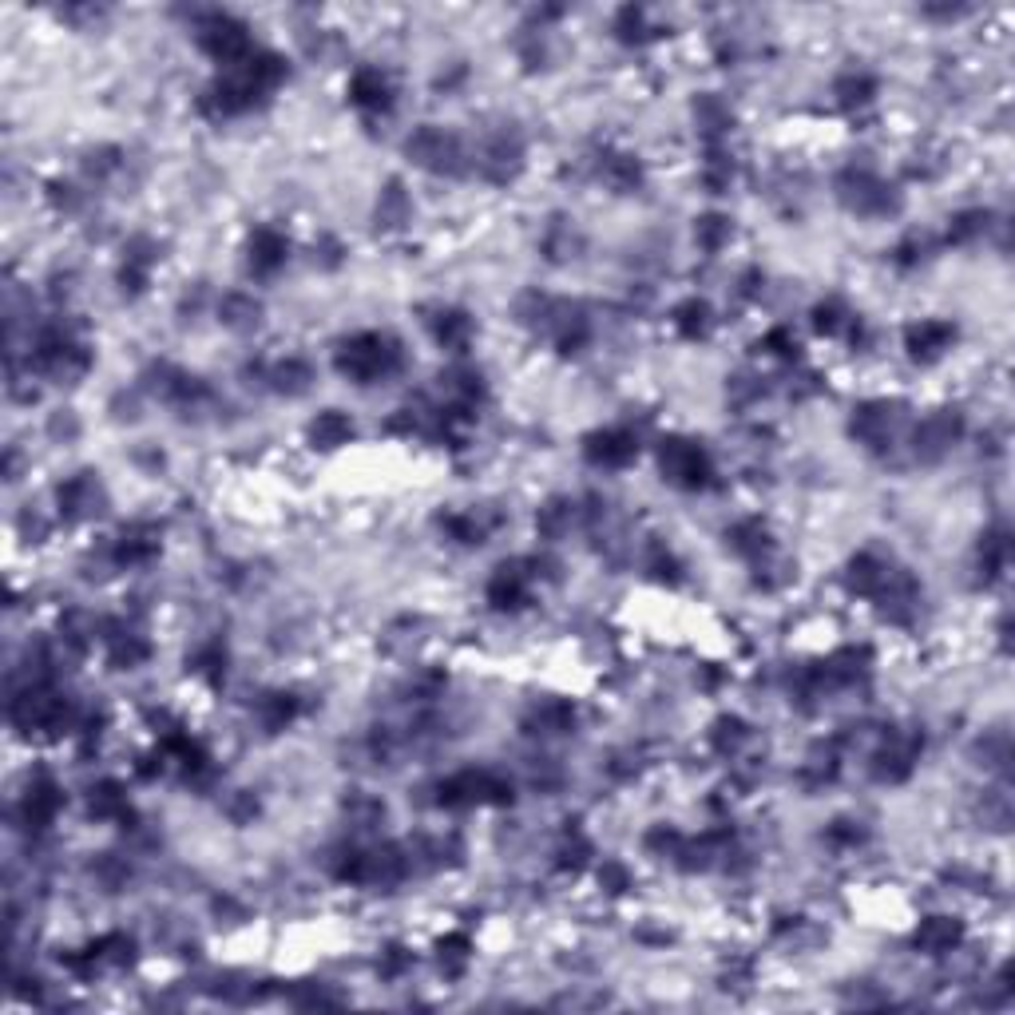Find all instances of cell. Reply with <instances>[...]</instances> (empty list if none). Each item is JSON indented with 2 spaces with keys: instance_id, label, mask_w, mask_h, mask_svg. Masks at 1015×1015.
I'll list each match as a JSON object with an SVG mask.
<instances>
[{
  "instance_id": "2",
  "label": "cell",
  "mask_w": 1015,
  "mask_h": 1015,
  "mask_svg": "<svg viewBox=\"0 0 1015 1015\" xmlns=\"http://www.w3.org/2000/svg\"><path fill=\"white\" fill-rule=\"evenodd\" d=\"M195 40H199V48H203L211 60L230 64V68H238V64H246V60L254 56L246 24L234 20V16H226V12H207V16L195 24Z\"/></svg>"
},
{
  "instance_id": "37",
  "label": "cell",
  "mask_w": 1015,
  "mask_h": 1015,
  "mask_svg": "<svg viewBox=\"0 0 1015 1015\" xmlns=\"http://www.w3.org/2000/svg\"><path fill=\"white\" fill-rule=\"evenodd\" d=\"M694 238H698V246L702 250H722L726 246V238H730V219L726 215H702L698 223H694Z\"/></svg>"
},
{
  "instance_id": "32",
  "label": "cell",
  "mask_w": 1015,
  "mask_h": 1015,
  "mask_svg": "<svg viewBox=\"0 0 1015 1015\" xmlns=\"http://www.w3.org/2000/svg\"><path fill=\"white\" fill-rule=\"evenodd\" d=\"M108 643H112L108 659H112L115 671H131V667H139V663L151 655L147 643H143L139 635H131V631H115V635H108Z\"/></svg>"
},
{
  "instance_id": "25",
  "label": "cell",
  "mask_w": 1015,
  "mask_h": 1015,
  "mask_svg": "<svg viewBox=\"0 0 1015 1015\" xmlns=\"http://www.w3.org/2000/svg\"><path fill=\"white\" fill-rule=\"evenodd\" d=\"M893 575V567L885 560H877L873 552H861L853 564H849V587L861 591V595H877L885 587V579Z\"/></svg>"
},
{
  "instance_id": "44",
  "label": "cell",
  "mask_w": 1015,
  "mask_h": 1015,
  "mask_svg": "<svg viewBox=\"0 0 1015 1015\" xmlns=\"http://www.w3.org/2000/svg\"><path fill=\"white\" fill-rule=\"evenodd\" d=\"M345 813H349L361 829H369L377 817H385V805H381V801H373V797H349V801H345Z\"/></svg>"
},
{
  "instance_id": "34",
  "label": "cell",
  "mask_w": 1015,
  "mask_h": 1015,
  "mask_svg": "<svg viewBox=\"0 0 1015 1015\" xmlns=\"http://www.w3.org/2000/svg\"><path fill=\"white\" fill-rule=\"evenodd\" d=\"M1008 556H1012V540H1008L1004 528H996V532H988V536L980 540V567H984L988 579L1000 575V571L1008 567Z\"/></svg>"
},
{
  "instance_id": "17",
  "label": "cell",
  "mask_w": 1015,
  "mask_h": 1015,
  "mask_svg": "<svg viewBox=\"0 0 1015 1015\" xmlns=\"http://www.w3.org/2000/svg\"><path fill=\"white\" fill-rule=\"evenodd\" d=\"M916 754H920L916 738H889V746L873 762V778L877 782H904L912 774V766H916Z\"/></svg>"
},
{
  "instance_id": "51",
  "label": "cell",
  "mask_w": 1015,
  "mask_h": 1015,
  "mask_svg": "<svg viewBox=\"0 0 1015 1015\" xmlns=\"http://www.w3.org/2000/svg\"><path fill=\"white\" fill-rule=\"evenodd\" d=\"M829 841H833V845H857V841H865V829H861L857 821H833Z\"/></svg>"
},
{
  "instance_id": "14",
  "label": "cell",
  "mask_w": 1015,
  "mask_h": 1015,
  "mask_svg": "<svg viewBox=\"0 0 1015 1015\" xmlns=\"http://www.w3.org/2000/svg\"><path fill=\"white\" fill-rule=\"evenodd\" d=\"M286 258H290V242H286L278 230L258 226V230L250 234V242H246V262H250V270H254L258 278L278 274V270L286 266Z\"/></svg>"
},
{
  "instance_id": "18",
  "label": "cell",
  "mask_w": 1015,
  "mask_h": 1015,
  "mask_svg": "<svg viewBox=\"0 0 1015 1015\" xmlns=\"http://www.w3.org/2000/svg\"><path fill=\"white\" fill-rule=\"evenodd\" d=\"M520 163H524V147H520V139L516 135H496L492 143H488V151H484V175L492 179V183H508V179H516V171H520Z\"/></svg>"
},
{
  "instance_id": "15",
  "label": "cell",
  "mask_w": 1015,
  "mask_h": 1015,
  "mask_svg": "<svg viewBox=\"0 0 1015 1015\" xmlns=\"http://www.w3.org/2000/svg\"><path fill=\"white\" fill-rule=\"evenodd\" d=\"M349 104L369 115L389 112V108H393V84H389V76L377 72V68L353 72V80H349Z\"/></svg>"
},
{
  "instance_id": "24",
  "label": "cell",
  "mask_w": 1015,
  "mask_h": 1015,
  "mask_svg": "<svg viewBox=\"0 0 1015 1015\" xmlns=\"http://www.w3.org/2000/svg\"><path fill=\"white\" fill-rule=\"evenodd\" d=\"M155 552H159V532H155V528H143V524L127 528V532L119 536V544H115V560H119V564H147Z\"/></svg>"
},
{
  "instance_id": "52",
  "label": "cell",
  "mask_w": 1015,
  "mask_h": 1015,
  "mask_svg": "<svg viewBox=\"0 0 1015 1015\" xmlns=\"http://www.w3.org/2000/svg\"><path fill=\"white\" fill-rule=\"evenodd\" d=\"M591 853V845L579 837V833H571V841H567L564 849H560V857H564V865H571V869H579L583 865V857Z\"/></svg>"
},
{
  "instance_id": "10",
  "label": "cell",
  "mask_w": 1015,
  "mask_h": 1015,
  "mask_svg": "<svg viewBox=\"0 0 1015 1015\" xmlns=\"http://www.w3.org/2000/svg\"><path fill=\"white\" fill-rule=\"evenodd\" d=\"M528 560H512V564H500L488 579V603L496 611H520L528 603V587H532V571H528Z\"/></svg>"
},
{
  "instance_id": "43",
  "label": "cell",
  "mask_w": 1015,
  "mask_h": 1015,
  "mask_svg": "<svg viewBox=\"0 0 1015 1015\" xmlns=\"http://www.w3.org/2000/svg\"><path fill=\"white\" fill-rule=\"evenodd\" d=\"M615 32H619V40H627V44H639L647 32H643V12L639 8H619V16H615Z\"/></svg>"
},
{
  "instance_id": "11",
  "label": "cell",
  "mask_w": 1015,
  "mask_h": 1015,
  "mask_svg": "<svg viewBox=\"0 0 1015 1015\" xmlns=\"http://www.w3.org/2000/svg\"><path fill=\"white\" fill-rule=\"evenodd\" d=\"M583 456L595 468H627L639 456V441L627 429H599V433L583 437Z\"/></svg>"
},
{
  "instance_id": "26",
  "label": "cell",
  "mask_w": 1015,
  "mask_h": 1015,
  "mask_svg": "<svg viewBox=\"0 0 1015 1015\" xmlns=\"http://www.w3.org/2000/svg\"><path fill=\"white\" fill-rule=\"evenodd\" d=\"M433 334L437 341L452 349V353H464V345L472 341V318L464 314V310H437V318H433Z\"/></svg>"
},
{
  "instance_id": "1",
  "label": "cell",
  "mask_w": 1015,
  "mask_h": 1015,
  "mask_svg": "<svg viewBox=\"0 0 1015 1015\" xmlns=\"http://www.w3.org/2000/svg\"><path fill=\"white\" fill-rule=\"evenodd\" d=\"M338 373L357 381V385H373L385 381L401 369V341L389 334H353L349 341H341L338 349Z\"/></svg>"
},
{
  "instance_id": "55",
  "label": "cell",
  "mask_w": 1015,
  "mask_h": 1015,
  "mask_svg": "<svg viewBox=\"0 0 1015 1015\" xmlns=\"http://www.w3.org/2000/svg\"><path fill=\"white\" fill-rule=\"evenodd\" d=\"M920 250H924V242L912 234V238H904L901 246H897V262L901 266H912V262H920Z\"/></svg>"
},
{
  "instance_id": "35",
  "label": "cell",
  "mask_w": 1015,
  "mask_h": 1015,
  "mask_svg": "<svg viewBox=\"0 0 1015 1015\" xmlns=\"http://www.w3.org/2000/svg\"><path fill=\"white\" fill-rule=\"evenodd\" d=\"M571 520H575V504H571V500H548V504L540 508V516H536V528H540V536L560 540L567 528H571Z\"/></svg>"
},
{
  "instance_id": "50",
  "label": "cell",
  "mask_w": 1015,
  "mask_h": 1015,
  "mask_svg": "<svg viewBox=\"0 0 1015 1015\" xmlns=\"http://www.w3.org/2000/svg\"><path fill=\"white\" fill-rule=\"evenodd\" d=\"M694 112L702 115V123H706V127H710V131H722V127H726V123H730V112H726V108H722V104H714V100H706V96H702V100H698V104H694Z\"/></svg>"
},
{
  "instance_id": "38",
  "label": "cell",
  "mask_w": 1015,
  "mask_h": 1015,
  "mask_svg": "<svg viewBox=\"0 0 1015 1015\" xmlns=\"http://www.w3.org/2000/svg\"><path fill=\"white\" fill-rule=\"evenodd\" d=\"M845 322H849V310H845L837 298H829V302L813 306V330H817V334L833 338V334H841V330H845Z\"/></svg>"
},
{
  "instance_id": "3",
  "label": "cell",
  "mask_w": 1015,
  "mask_h": 1015,
  "mask_svg": "<svg viewBox=\"0 0 1015 1015\" xmlns=\"http://www.w3.org/2000/svg\"><path fill=\"white\" fill-rule=\"evenodd\" d=\"M659 468H663V480H667V484L686 488V492L706 488L710 476H714L706 449L694 445V441H682V437H671V441L659 445Z\"/></svg>"
},
{
  "instance_id": "49",
  "label": "cell",
  "mask_w": 1015,
  "mask_h": 1015,
  "mask_svg": "<svg viewBox=\"0 0 1015 1015\" xmlns=\"http://www.w3.org/2000/svg\"><path fill=\"white\" fill-rule=\"evenodd\" d=\"M599 885H603L607 893H623V889L631 885V873H627L623 865H615V861H603V869H599Z\"/></svg>"
},
{
  "instance_id": "31",
  "label": "cell",
  "mask_w": 1015,
  "mask_h": 1015,
  "mask_svg": "<svg viewBox=\"0 0 1015 1015\" xmlns=\"http://www.w3.org/2000/svg\"><path fill=\"white\" fill-rule=\"evenodd\" d=\"M833 92H837L841 108H865V104L877 96V80L865 76V72H845V76L833 84Z\"/></svg>"
},
{
  "instance_id": "47",
  "label": "cell",
  "mask_w": 1015,
  "mask_h": 1015,
  "mask_svg": "<svg viewBox=\"0 0 1015 1015\" xmlns=\"http://www.w3.org/2000/svg\"><path fill=\"white\" fill-rule=\"evenodd\" d=\"M774 357H782V361H797V338H793L786 326H778V330H770L766 341H762Z\"/></svg>"
},
{
  "instance_id": "23",
  "label": "cell",
  "mask_w": 1015,
  "mask_h": 1015,
  "mask_svg": "<svg viewBox=\"0 0 1015 1015\" xmlns=\"http://www.w3.org/2000/svg\"><path fill=\"white\" fill-rule=\"evenodd\" d=\"M219 318H223L226 330L250 334L262 322V302H254L250 294H226L223 302H219Z\"/></svg>"
},
{
  "instance_id": "41",
  "label": "cell",
  "mask_w": 1015,
  "mask_h": 1015,
  "mask_svg": "<svg viewBox=\"0 0 1015 1015\" xmlns=\"http://www.w3.org/2000/svg\"><path fill=\"white\" fill-rule=\"evenodd\" d=\"M92 813L96 817H127V797L115 782H104L92 790Z\"/></svg>"
},
{
  "instance_id": "42",
  "label": "cell",
  "mask_w": 1015,
  "mask_h": 1015,
  "mask_svg": "<svg viewBox=\"0 0 1015 1015\" xmlns=\"http://www.w3.org/2000/svg\"><path fill=\"white\" fill-rule=\"evenodd\" d=\"M607 179H611V187L631 191V187H639L643 171H639V163H635L631 155H611V159H607Z\"/></svg>"
},
{
  "instance_id": "5",
  "label": "cell",
  "mask_w": 1015,
  "mask_h": 1015,
  "mask_svg": "<svg viewBox=\"0 0 1015 1015\" xmlns=\"http://www.w3.org/2000/svg\"><path fill=\"white\" fill-rule=\"evenodd\" d=\"M837 199L849 207V211H857V215H893L897 211V195H893V187H885L873 171H857V167H849L841 179H837Z\"/></svg>"
},
{
  "instance_id": "54",
  "label": "cell",
  "mask_w": 1015,
  "mask_h": 1015,
  "mask_svg": "<svg viewBox=\"0 0 1015 1015\" xmlns=\"http://www.w3.org/2000/svg\"><path fill=\"white\" fill-rule=\"evenodd\" d=\"M115 155H119L115 147H108V151H100V155L92 151V155H88V171H92V175H104V171H115V167H119V159H115Z\"/></svg>"
},
{
  "instance_id": "16",
  "label": "cell",
  "mask_w": 1015,
  "mask_h": 1015,
  "mask_svg": "<svg viewBox=\"0 0 1015 1015\" xmlns=\"http://www.w3.org/2000/svg\"><path fill=\"white\" fill-rule=\"evenodd\" d=\"M952 341H956V326L952 322H936V318H928V322H920V326H912L904 334V345H908L912 361H936Z\"/></svg>"
},
{
  "instance_id": "9",
  "label": "cell",
  "mask_w": 1015,
  "mask_h": 1015,
  "mask_svg": "<svg viewBox=\"0 0 1015 1015\" xmlns=\"http://www.w3.org/2000/svg\"><path fill=\"white\" fill-rule=\"evenodd\" d=\"M964 437V421H960V413H932V417H924L920 425H916V437H912V445H916V456L920 460H940L944 452H952V445Z\"/></svg>"
},
{
  "instance_id": "46",
  "label": "cell",
  "mask_w": 1015,
  "mask_h": 1015,
  "mask_svg": "<svg viewBox=\"0 0 1015 1015\" xmlns=\"http://www.w3.org/2000/svg\"><path fill=\"white\" fill-rule=\"evenodd\" d=\"M464 960H468V936H460V932L445 936L441 940V964H449V972H460Z\"/></svg>"
},
{
  "instance_id": "53",
  "label": "cell",
  "mask_w": 1015,
  "mask_h": 1015,
  "mask_svg": "<svg viewBox=\"0 0 1015 1015\" xmlns=\"http://www.w3.org/2000/svg\"><path fill=\"white\" fill-rule=\"evenodd\" d=\"M651 571L659 575V579H678V564L671 552H663V548H655V556H651Z\"/></svg>"
},
{
  "instance_id": "27",
  "label": "cell",
  "mask_w": 1015,
  "mask_h": 1015,
  "mask_svg": "<svg viewBox=\"0 0 1015 1015\" xmlns=\"http://www.w3.org/2000/svg\"><path fill=\"white\" fill-rule=\"evenodd\" d=\"M310 381H314V369H310L302 357H286V361H278V365L270 369V385H274L278 393H286V397H302V393L310 389Z\"/></svg>"
},
{
  "instance_id": "40",
  "label": "cell",
  "mask_w": 1015,
  "mask_h": 1015,
  "mask_svg": "<svg viewBox=\"0 0 1015 1015\" xmlns=\"http://www.w3.org/2000/svg\"><path fill=\"white\" fill-rule=\"evenodd\" d=\"M191 671L203 678H211V682H219L226 675V651L223 643H207V647H199L195 651V659H191Z\"/></svg>"
},
{
  "instance_id": "6",
  "label": "cell",
  "mask_w": 1015,
  "mask_h": 1015,
  "mask_svg": "<svg viewBox=\"0 0 1015 1015\" xmlns=\"http://www.w3.org/2000/svg\"><path fill=\"white\" fill-rule=\"evenodd\" d=\"M88 365H92L88 349L64 330H44L40 341H36V369L48 373V377L72 381V377L88 373Z\"/></svg>"
},
{
  "instance_id": "39",
  "label": "cell",
  "mask_w": 1015,
  "mask_h": 1015,
  "mask_svg": "<svg viewBox=\"0 0 1015 1015\" xmlns=\"http://www.w3.org/2000/svg\"><path fill=\"white\" fill-rule=\"evenodd\" d=\"M988 230V211H960L952 226H948V242H956V246H964V242H972V238H980Z\"/></svg>"
},
{
  "instance_id": "13",
  "label": "cell",
  "mask_w": 1015,
  "mask_h": 1015,
  "mask_svg": "<svg viewBox=\"0 0 1015 1015\" xmlns=\"http://www.w3.org/2000/svg\"><path fill=\"white\" fill-rule=\"evenodd\" d=\"M897 421H901L897 405H885V401L861 405V409L853 413V437H857L861 445H869V449H881V445H889V441H893Z\"/></svg>"
},
{
  "instance_id": "30",
  "label": "cell",
  "mask_w": 1015,
  "mask_h": 1015,
  "mask_svg": "<svg viewBox=\"0 0 1015 1015\" xmlns=\"http://www.w3.org/2000/svg\"><path fill=\"white\" fill-rule=\"evenodd\" d=\"M675 330L682 338L698 341L710 334V306L702 298H686L675 306Z\"/></svg>"
},
{
  "instance_id": "29",
  "label": "cell",
  "mask_w": 1015,
  "mask_h": 1015,
  "mask_svg": "<svg viewBox=\"0 0 1015 1015\" xmlns=\"http://www.w3.org/2000/svg\"><path fill=\"white\" fill-rule=\"evenodd\" d=\"M258 714H262V726H266L270 734H278V730H286V726L302 714V702H298L294 694H266L262 706H258Z\"/></svg>"
},
{
  "instance_id": "12",
  "label": "cell",
  "mask_w": 1015,
  "mask_h": 1015,
  "mask_svg": "<svg viewBox=\"0 0 1015 1015\" xmlns=\"http://www.w3.org/2000/svg\"><path fill=\"white\" fill-rule=\"evenodd\" d=\"M56 500H60L64 520H88V516H96L104 508V488H100V480L92 472H76V476H68L60 484Z\"/></svg>"
},
{
  "instance_id": "20",
  "label": "cell",
  "mask_w": 1015,
  "mask_h": 1015,
  "mask_svg": "<svg viewBox=\"0 0 1015 1015\" xmlns=\"http://www.w3.org/2000/svg\"><path fill=\"white\" fill-rule=\"evenodd\" d=\"M960 940H964V924L952 920V916H932V920H924V924L916 928V936H912V944H916L920 952H928V956H944V952H952Z\"/></svg>"
},
{
  "instance_id": "4",
  "label": "cell",
  "mask_w": 1015,
  "mask_h": 1015,
  "mask_svg": "<svg viewBox=\"0 0 1015 1015\" xmlns=\"http://www.w3.org/2000/svg\"><path fill=\"white\" fill-rule=\"evenodd\" d=\"M441 805L449 809H468V805H508L512 801V786L492 774V770H464L452 774L449 782H441Z\"/></svg>"
},
{
  "instance_id": "56",
  "label": "cell",
  "mask_w": 1015,
  "mask_h": 1015,
  "mask_svg": "<svg viewBox=\"0 0 1015 1015\" xmlns=\"http://www.w3.org/2000/svg\"><path fill=\"white\" fill-rule=\"evenodd\" d=\"M405 968V952L401 948H389V956H385V972H401Z\"/></svg>"
},
{
  "instance_id": "22",
  "label": "cell",
  "mask_w": 1015,
  "mask_h": 1015,
  "mask_svg": "<svg viewBox=\"0 0 1015 1015\" xmlns=\"http://www.w3.org/2000/svg\"><path fill=\"white\" fill-rule=\"evenodd\" d=\"M571 722H575V710L567 706V702H544V706H536L528 718H524V734H532V738H548V734H567L571 730Z\"/></svg>"
},
{
  "instance_id": "45",
  "label": "cell",
  "mask_w": 1015,
  "mask_h": 1015,
  "mask_svg": "<svg viewBox=\"0 0 1015 1015\" xmlns=\"http://www.w3.org/2000/svg\"><path fill=\"white\" fill-rule=\"evenodd\" d=\"M746 742V726L738 722V718H718V726H714V746L718 750H734V746H742Z\"/></svg>"
},
{
  "instance_id": "21",
  "label": "cell",
  "mask_w": 1015,
  "mask_h": 1015,
  "mask_svg": "<svg viewBox=\"0 0 1015 1015\" xmlns=\"http://www.w3.org/2000/svg\"><path fill=\"white\" fill-rule=\"evenodd\" d=\"M310 441H314V449H341L353 441V421L338 409H326L310 421Z\"/></svg>"
},
{
  "instance_id": "7",
  "label": "cell",
  "mask_w": 1015,
  "mask_h": 1015,
  "mask_svg": "<svg viewBox=\"0 0 1015 1015\" xmlns=\"http://www.w3.org/2000/svg\"><path fill=\"white\" fill-rule=\"evenodd\" d=\"M405 151H409V159H413L417 167L437 171V175H456V171H460V159H464L456 135L445 131V127H421V131H413L409 143H405Z\"/></svg>"
},
{
  "instance_id": "8",
  "label": "cell",
  "mask_w": 1015,
  "mask_h": 1015,
  "mask_svg": "<svg viewBox=\"0 0 1015 1015\" xmlns=\"http://www.w3.org/2000/svg\"><path fill=\"white\" fill-rule=\"evenodd\" d=\"M68 718V702L48 686H28L12 702V722L20 730H60Z\"/></svg>"
},
{
  "instance_id": "48",
  "label": "cell",
  "mask_w": 1015,
  "mask_h": 1015,
  "mask_svg": "<svg viewBox=\"0 0 1015 1015\" xmlns=\"http://www.w3.org/2000/svg\"><path fill=\"white\" fill-rule=\"evenodd\" d=\"M647 849H651V853H663V857H678V849H682V837H678L675 829L659 825V829L647 837Z\"/></svg>"
},
{
  "instance_id": "28",
  "label": "cell",
  "mask_w": 1015,
  "mask_h": 1015,
  "mask_svg": "<svg viewBox=\"0 0 1015 1015\" xmlns=\"http://www.w3.org/2000/svg\"><path fill=\"white\" fill-rule=\"evenodd\" d=\"M726 540H730V548H734L738 556H750V560H758L762 552H770V532H766L758 520L734 524V528L726 532Z\"/></svg>"
},
{
  "instance_id": "19",
  "label": "cell",
  "mask_w": 1015,
  "mask_h": 1015,
  "mask_svg": "<svg viewBox=\"0 0 1015 1015\" xmlns=\"http://www.w3.org/2000/svg\"><path fill=\"white\" fill-rule=\"evenodd\" d=\"M60 805H64V797L56 790V782L52 778H36L28 793H24V801H20V817L32 825V829H44L56 813H60Z\"/></svg>"
},
{
  "instance_id": "36",
  "label": "cell",
  "mask_w": 1015,
  "mask_h": 1015,
  "mask_svg": "<svg viewBox=\"0 0 1015 1015\" xmlns=\"http://www.w3.org/2000/svg\"><path fill=\"white\" fill-rule=\"evenodd\" d=\"M441 528L449 532L456 544H484L488 536V524L476 520V512H452V516H441Z\"/></svg>"
},
{
  "instance_id": "33",
  "label": "cell",
  "mask_w": 1015,
  "mask_h": 1015,
  "mask_svg": "<svg viewBox=\"0 0 1015 1015\" xmlns=\"http://www.w3.org/2000/svg\"><path fill=\"white\" fill-rule=\"evenodd\" d=\"M405 219H409V195L401 191V183H385V191L377 199V226L397 230Z\"/></svg>"
}]
</instances>
